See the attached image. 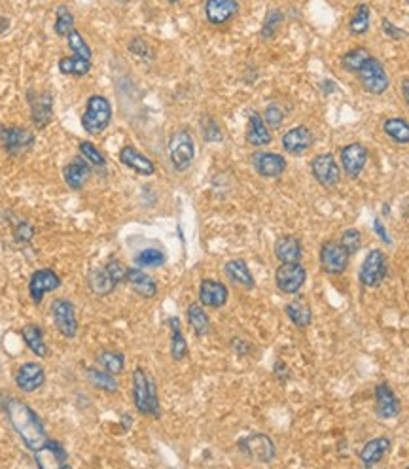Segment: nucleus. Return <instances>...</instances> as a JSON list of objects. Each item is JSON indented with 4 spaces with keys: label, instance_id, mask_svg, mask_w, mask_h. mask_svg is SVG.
Returning <instances> with one entry per match:
<instances>
[{
    "label": "nucleus",
    "instance_id": "nucleus-10",
    "mask_svg": "<svg viewBox=\"0 0 409 469\" xmlns=\"http://www.w3.org/2000/svg\"><path fill=\"white\" fill-rule=\"evenodd\" d=\"M307 282V269L296 261V263H281L275 271V284L278 292L286 295H296L302 292V288Z\"/></svg>",
    "mask_w": 409,
    "mask_h": 469
},
{
    "label": "nucleus",
    "instance_id": "nucleus-3",
    "mask_svg": "<svg viewBox=\"0 0 409 469\" xmlns=\"http://www.w3.org/2000/svg\"><path fill=\"white\" fill-rule=\"evenodd\" d=\"M112 124V105L103 95L87 98L86 110L82 114V127L89 137H99Z\"/></svg>",
    "mask_w": 409,
    "mask_h": 469
},
{
    "label": "nucleus",
    "instance_id": "nucleus-31",
    "mask_svg": "<svg viewBox=\"0 0 409 469\" xmlns=\"http://www.w3.org/2000/svg\"><path fill=\"white\" fill-rule=\"evenodd\" d=\"M284 313L297 329H307L313 322V311H311L309 303L304 297L292 299L288 305L284 306Z\"/></svg>",
    "mask_w": 409,
    "mask_h": 469
},
{
    "label": "nucleus",
    "instance_id": "nucleus-27",
    "mask_svg": "<svg viewBox=\"0 0 409 469\" xmlns=\"http://www.w3.org/2000/svg\"><path fill=\"white\" fill-rule=\"evenodd\" d=\"M244 138H246V142L251 144L252 148H264V146L271 144L273 137H271L269 127L264 121V116H260L258 112L248 114V125H246Z\"/></svg>",
    "mask_w": 409,
    "mask_h": 469
},
{
    "label": "nucleus",
    "instance_id": "nucleus-50",
    "mask_svg": "<svg viewBox=\"0 0 409 469\" xmlns=\"http://www.w3.org/2000/svg\"><path fill=\"white\" fill-rule=\"evenodd\" d=\"M34 228L29 222H17L15 223V228H13V241L17 242V244H29V242L34 239Z\"/></svg>",
    "mask_w": 409,
    "mask_h": 469
},
{
    "label": "nucleus",
    "instance_id": "nucleus-22",
    "mask_svg": "<svg viewBox=\"0 0 409 469\" xmlns=\"http://www.w3.org/2000/svg\"><path fill=\"white\" fill-rule=\"evenodd\" d=\"M313 142H315V137H313L309 127H305V125H297V127L286 131L283 135V140H281L284 151L290 154V156H304L305 151L313 146Z\"/></svg>",
    "mask_w": 409,
    "mask_h": 469
},
{
    "label": "nucleus",
    "instance_id": "nucleus-8",
    "mask_svg": "<svg viewBox=\"0 0 409 469\" xmlns=\"http://www.w3.org/2000/svg\"><path fill=\"white\" fill-rule=\"evenodd\" d=\"M387 271H389L387 255L379 248H373V250L368 252L366 260L360 265L358 281H360L364 288H377L387 278Z\"/></svg>",
    "mask_w": 409,
    "mask_h": 469
},
{
    "label": "nucleus",
    "instance_id": "nucleus-42",
    "mask_svg": "<svg viewBox=\"0 0 409 469\" xmlns=\"http://www.w3.org/2000/svg\"><path fill=\"white\" fill-rule=\"evenodd\" d=\"M368 57H370V52L366 47H355V50H350L349 53H345L343 57H341V66H343L345 72L358 74V70L362 68Z\"/></svg>",
    "mask_w": 409,
    "mask_h": 469
},
{
    "label": "nucleus",
    "instance_id": "nucleus-32",
    "mask_svg": "<svg viewBox=\"0 0 409 469\" xmlns=\"http://www.w3.org/2000/svg\"><path fill=\"white\" fill-rule=\"evenodd\" d=\"M167 326L171 329V358L174 362H182L188 356V341L180 327V320L177 316H171L167 320Z\"/></svg>",
    "mask_w": 409,
    "mask_h": 469
},
{
    "label": "nucleus",
    "instance_id": "nucleus-1",
    "mask_svg": "<svg viewBox=\"0 0 409 469\" xmlns=\"http://www.w3.org/2000/svg\"><path fill=\"white\" fill-rule=\"evenodd\" d=\"M2 409L12 424L13 431L20 436L21 443L31 452H36L47 443L50 436H47L46 426L31 405L20 398H4Z\"/></svg>",
    "mask_w": 409,
    "mask_h": 469
},
{
    "label": "nucleus",
    "instance_id": "nucleus-54",
    "mask_svg": "<svg viewBox=\"0 0 409 469\" xmlns=\"http://www.w3.org/2000/svg\"><path fill=\"white\" fill-rule=\"evenodd\" d=\"M273 373H275V377H277L281 382H286V380H290V377H292L290 369L286 367V364H284V362H275Z\"/></svg>",
    "mask_w": 409,
    "mask_h": 469
},
{
    "label": "nucleus",
    "instance_id": "nucleus-34",
    "mask_svg": "<svg viewBox=\"0 0 409 469\" xmlns=\"http://www.w3.org/2000/svg\"><path fill=\"white\" fill-rule=\"evenodd\" d=\"M87 286L95 295H101V297L103 295H110L118 288L112 282V278L108 276L105 267H95L87 273Z\"/></svg>",
    "mask_w": 409,
    "mask_h": 469
},
{
    "label": "nucleus",
    "instance_id": "nucleus-16",
    "mask_svg": "<svg viewBox=\"0 0 409 469\" xmlns=\"http://www.w3.org/2000/svg\"><path fill=\"white\" fill-rule=\"evenodd\" d=\"M368 148L360 142L347 144L343 150H341V169L345 170V174L349 178H358L362 174V170L366 169V163H368Z\"/></svg>",
    "mask_w": 409,
    "mask_h": 469
},
{
    "label": "nucleus",
    "instance_id": "nucleus-52",
    "mask_svg": "<svg viewBox=\"0 0 409 469\" xmlns=\"http://www.w3.org/2000/svg\"><path fill=\"white\" fill-rule=\"evenodd\" d=\"M231 350L235 352L237 356H248L252 352V345L251 343H246L244 339H241V337H233L230 343Z\"/></svg>",
    "mask_w": 409,
    "mask_h": 469
},
{
    "label": "nucleus",
    "instance_id": "nucleus-53",
    "mask_svg": "<svg viewBox=\"0 0 409 469\" xmlns=\"http://www.w3.org/2000/svg\"><path fill=\"white\" fill-rule=\"evenodd\" d=\"M383 31H385V34H387V36H389V38H392V40H402V38H406V36H408V33H406L403 29H400V27H396V25H392L389 20H383Z\"/></svg>",
    "mask_w": 409,
    "mask_h": 469
},
{
    "label": "nucleus",
    "instance_id": "nucleus-7",
    "mask_svg": "<svg viewBox=\"0 0 409 469\" xmlns=\"http://www.w3.org/2000/svg\"><path fill=\"white\" fill-rule=\"evenodd\" d=\"M358 80L362 84L364 91L370 93V95H383L389 89L390 80L389 74L385 70L383 63L375 57H368V61L364 63L362 68L358 70Z\"/></svg>",
    "mask_w": 409,
    "mask_h": 469
},
{
    "label": "nucleus",
    "instance_id": "nucleus-48",
    "mask_svg": "<svg viewBox=\"0 0 409 469\" xmlns=\"http://www.w3.org/2000/svg\"><path fill=\"white\" fill-rule=\"evenodd\" d=\"M129 52L135 55V57L144 59V61H152L154 59V50L150 46V42H146L144 38H140V36H135V38L129 42Z\"/></svg>",
    "mask_w": 409,
    "mask_h": 469
},
{
    "label": "nucleus",
    "instance_id": "nucleus-21",
    "mask_svg": "<svg viewBox=\"0 0 409 469\" xmlns=\"http://www.w3.org/2000/svg\"><path fill=\"white\" fill-rule=\"evenodd\" d=\"M230 290L224 282L204 278L199 284V303L207 308H222L228 303Z\"/></svg>",
    "mask_w": 409,
    "mask_h": 469
},
{
    "label": "nucleus",
    "instance_id": "nucleus-43",
    "mask_svg": "<svg viewBox=\"0 0 409 469\" xmlns=\"http://www.w3.org/2000/svg\"><path fill=\"white\" fill-rule=\"evenodd\" d=\"M78 151L80 156L86 159L87 163L91 165V167H95V169H105L106 167V157L103 156V151L95 146L93 142H89V140H82V142L78 144Z\"/></svg>",
    "mask_w": 409,
    "mask_h": 469
},
{
    "label": "nucleus",
    "instance_id": "nucleus-38",
    "mask_svg": "<svg viewBox=\"0 0 409 469\" xmlns=\"http://www.w3.org/2000/svg\"><path fill=\"white\" fill-rule=\"evenodd\" d=\"M385 135L396 144H409V124L403 117H389L383 124Z\"/></svg>",
    "mask_w": 409,
    "mask_h": 469
},
{
    "label": "nucleus",
    "instance_id": "nucleus-25",
    "mask_svg": "<svg viewBox=\"0 0 409 469\" xmlns=\"http://www.w3.org/2000/svg\"><path fill=\"white\" fill-rule=\"evenodd\" d=\"M126 282L131 286V290L142 299H154L158 295V282L154 281V276L144 273L140 267L127 269Z\"/></svg>",
    "mask_w": 409,
    "mask_h": 469
},
{
    "label": "nucleus",
    "instance_id": "nucleus-4",
    "mask_svg": "<svg viewBox=\"0 0 409 469\" xmlns=\"http://www.w3.org/2000/svg\"><path fill=\"white\" fill-rule=\"evenodd\" d=\"M169 159L177 172H186L195 159V142L190 129L174 131L169 138Z\"/></svg>",
    "mask_w": 409,
    "mask_h": 469
},
{
    "label": "nucleus",
    "instance_id": "nucleus-58",
    "mask_svg": "<svg viewBox=\"0 0 409 469\" xmlns=\"http://www.w3.org/2000/svg\"><path fill=\"white\" fill-rule=\"evenodd\" d=\"M169 4H177V2H180V0H167Z\"/></svg>",
    "mask_w": 409,
    "mask_h": 469
},
{
    "label": "nucleus",
    "instance_id": "nucleus-45",
    "mask_svg": "<svg viewBox=\"0 0 409 469\" xmlns=\"http://www.w3.org/2000/svg\"><path fill=\"white\" fill-rule=\"evenodd\" d=\"M283 21H284V15H283V12H281V10H269V12H267V15H265L264 25H262V31H260L262 38H264V40L273 38V36L277 34L278 29H281V25H283Z\"/></svg>",
    "mask_w": 409,
    "mask_h": 469
},
{
    "label": "nucleus",
    "instance_id": "nucleus-14",
    "mask_svg": "<svg viewBox=\"0 0 409 469\" xmlns=\"http://www.w3.org/2000/svg\"><path fill=\"white\" fill-rule=\"evenodd\" d=\"M46 382V369L38 362H25L15 371V386L23 394H34Z\"/></svg>",
    "mask_w": 409,
    "mask_h": 469
},
{
    "label": "nucleus",
    "instance_id": "nucleus-40",
    "mask_svg": "<svg viewBox=\"0 0 409 469\" xmlns=\"http://www.w3.org/2000/svg\"><path fill=\"white\" fill-rule=\"evenodd\" d=\"M74 29H76V27H74L73 10L68 6H65V4L57 6V10H55V25H53L55 34L61 36V38H66L68 34L73 33Z\"/></svg>",
    "mask_w": 409,
    "mask_h": 469
},
{
    "label": "nucleus",
    "instance_id": "nucleus-5",
    "mask_svg": "<svg viewBox=\"0 0 409 469\" xmlns=\"http://www.w3.org/2000/svg\"><path fill=\"white\" fill-rule=\"evenodd\" d=\"M237 449L243 456L260 463H269L277 456V445L267 433H251L241 437Z\"/></svg>",
    "mask_w": 409,
    "mask_h": 469
},
{
    "label": "nucleus",
    "instance_id": "nucleus-39",
    "mask_svg": "<svg viewBox=\"0 0 409 469\" xmlns=\"http://www.w3.org/2000/svg\"><path fill=\"white\" fill-rule=\"evenodd\" d=\"M370 8L368 4H358L349 20V33L352 36H362L370 31Z\"/></svg>",
    "mask_w": 409,
    "mask_h": 469
},
{
    "label": "nucleus",
    "instance_id": "nucleus-11",
    "mask_svg": "<svg viewBox=\"0 0 409 469\" xmlns=\"http://www.w3.org/2000/svg\"><path fill=\"white\" fill-rule=\"evenodd\" d=\"M349 258L350 254L341 246V242L336 241H326L320 246V255H318V261H320V267L326 274H343L349 267Z\"/></svg>",
    "mask_w": 409,
    "mask_h": 469
},
{
    "label": "nucleus",
    "instance_id": "nucleus-56",
    "mask_svg": "<svg viewBox=\"0 0 409 469\" xmlns=\"http://www.w3.org/2000/svg\"><path fill=\"white\" fill-rule=\"evenodd\" d=\"M320 89H324L326 95H330V93L336 91L337 85L334 84V82H330V80H322V82H320Z\"/></svg>",
    "mask_w": 409,
    "mask_h": 469
},
{
    "label": "nucleus",
    "instance_id": "nucleus-30",
    "mask_svg": "<svg viewBox=\"0 0 409 469\" xmlns=\"http://www.w3.org/2000/svg\"><path fill=\"white\" fill-rule=\"evenodd\" d=\"M21 337L25 341V345L29 350L33 352L36 358H47V345H46V335H44V329L38 324H27L23 329H21Z\"/></svg>",
    "mask_w": 409,
    "mask_h": 469
},
{
    "label": "nucleus",
    "instance_id": "nucleus-2",
    "mask_svg": "<svg viewBox=\"0 0 409 469\" xmlns=\"http://www.w3.org/2000/svg\"><path fill=\"white\" fill-rule=\"evenodd\" d=\"M131 392L135 409L139 410L142 417H150L158 420L161 417V405H159L158 386L148 373L142 367H137L133 371Z\"/></svg>",
    "mask_w": 409,
    "mask_h": 469
},
{
    "label": "nucleus",
    "instance_id": "nucleus-33",
    "mask_svg": "<svg viewBox=\"0 0 409 469\" xmlns=\"http://www.w3.org/2000/svg\"><path fill=\"white\" fill-rule=\"evenodd\" d=\"M86 377L97 390H103L106 394H116L119 390V382L116 375L105 371L101 367H87Z\"/></svg>",
    "mask_w": 409,
    "mask_h": 469
},
{
    "label": "nucleus",
    "instance_id": "nucleus-35",
    "mask_svg": "<svg viewBox=\"0 0 409 469\" xmlns=\"http://www.w3.org/2000/svg\"><path fill=\"white\" fill-rule=\"evenodd\" d=\"M186 316H188V324L198 337H204L211 332V320H209V314L204 313V306L201 303H192L188 306Z\"/></svg>",
    "mask_w": 409,
    "mask_h": 469
},
{
    "label": "nucleus",
    "instance_id": "nucleus-51",
    "mask_svg": "<svg viewBox=\"0 0 409 469\" xmlns=\"http://www.w3.org/2000/svg\"><path fill=\"white\" fill-rule=\"evenodd\" d=\"M222 129H220V125H218L216 119H212L209 117L207 121H203V138L207 142H220L222 140Z\"/></svg>",
    "mask_w": 409,
    "mask_h": 469
},
{
    "label": "nucleus",
    "instance_id": "nucleus-23",
    "mask_svg": "<svg viewBox=\"0 0 409 469\" xmlns=\"http://www.w3.org/2000/svg\"><path fill=\"white\" fill-rule=\"evenodd\" d=\"M89 176H91V165L87 163L82 156L73 157L63 167V180L73 191H80V189L86 188Z\"/></svg>",
    "mask_w": 409,
    "mask_h": 469
},
{
    "label": "nucleus",
    "instance_id": "nucleus-37",
    "mask_svg": "<svg viewBox=\"0 0 409 469\" xmlns=\"http://www.w3.org/2000/svg\"><path fill=\"white\" fill-rule=\"evenodd\" d=\"M95 364L99 365L101 369L112 373V375H119L126 369V356L118 350H101L95 356Z\"/></svg>",
    "mask_w": 409,
    "mask_h": 469
},
{
    "label": "nucleus",
    "instance_id": "nucleus-24",
    "mask_svg": "<svg viewBox=\"0 0 409 469\" xmlns=\"http://www.w3.org/2000/svg\"><path fill=\"white\" fill-rule=\"evenodd\" d=\"M119 163L131 169L140 176H152L156 172V163L150 157H146L142 151H139L135 146H124L119 150Z\"/></svg>",
    "mask_w": 409,
    "mask_h": 469
},
{
    "label": "nucleus",
    "instance_id": "nucleus-20",
    "mask_svg": "<svg viewBox=\"0 0 409 469\" xmlns=\"http://www.w3.org/2000/svg\"><path fill=\"white\" fill-rule=\"evenodd\" d=\"M241 12L237 0H204V17L211 25H224Z\"/></svg>",
    "mask_w": 409,
    "mask_h": 469
},
{
    "label": "nucleus",
    "instance_id": "nucleus-41",
    "mask_svg": "<svg viewBox=\"0 0 409 469\" xmlns=\"http://www.w3.org/2000/svg\"><path fill=\"white\" fill-rule=\"evenodd\" d=\"M167 261V255L163 250L159 248H144L142 252L135 255V263L139 265L140 269H158L163 267Z\"/></svg>",
    "mask_w": 409,
    "mask_h": 469
},
{
    "label": "nucleus",
    "instance_id": "nucleus-60",
    "mask_svg": "<svg viewBox=\"0 0 409 469\" xmlns=\"http://www.w3.org/2000/svg\"><path fill=\"white\" fill-rule=\"evenodd\" d=\"M408 4H409V0H408Z\"/></svg>",
    "mask_w": 409,
    "mask_h": 469
},
{
    "label": "nucleus",
    "instance_id": "nucleus-55",
    "mask_svg": "<svg viewBox=\"0 0 409 469\" xmlns=\"http://www.w3.org/2000/svg\"><path fill=\"white\" fill-rule=\"evenodd\" d=\"M373 228H375V233L379 234V237H381V239H383L385 244H392V242H390L389 233H387V229H385L383 223L379 222V220H375V222H373Z\"/></svg>",
    "mask_w": 409,
    "mask_h": 469
},
{
    "label": "nucleus",
    "instance_id": "nucleus-57",
    "mask_svg": "<svg viewBox=\"0 0 409 469\" xmlns=\"http://www.w3.org/2000/svg\"><path fill=\"white\" fill-rule=\"evenodd\" d=\"M402 95L403 100H406V105L409 106V80H403L402 82Z\"/></svg>",
    "mask_w": 409,
    "mask_h": 469
},
{
    "label": "nucleus",
    "instance_id": "nucleus-47",
    "mask_svg": "<svg viewBox=\"0 0 409 469\" xmlns=\"http://www.w3.org/2000/svg\"><path fill=\"white\" fill-rule=\"evenodd\" d=\"M264 121L269 129H281V125L284 124V110L277 103H271V105L265 106Z\"/></svg>",
    "mask_w": 409,
    "mask_h": 469
},
{
    "label": "nucleus",
    "instance_id": "nucleus-49",
    "mask_svg": "<svg viewBox=\"0 0 409 469\" xmlns=\"http://www.w3.org/2000/svg\"><path fill=\"white\" fill-rule=\"evenodd\" d=\"M106 273H108V276L112 278V282L118 286V284H121V282H126V276H127V267L121 263L119 260H116V258H112V260L106 261Z\"/></svg>",
    "mask_w": 409,
    "mask_h": 469
},
{
    "label": "nucleus",
    "instance_id": "nucleus-26",
    "mask_svg": "<svg viewBox=\"0 0 409 469\" xmlns=\"http://www.w3.org/2000/svg\"><path fill=\"white\" fill-rule=\"evenodd\" d=\"M390 447H392V443H390V439L387 436L373 437V439H370V441L360 449L358 458H360L362 466H366V468H373V466H377V463L381 462V460L389 454Z\"/></svg>",
    "mask_w": 409,
    "mask_h": 469
},
{
    "label": "nucleus",
    "instance_id": "nucleus-6",
    "mask_svg": "<svg viewBox=\"0 0 409 469\" xmlns=\"http://www.w3.org/2000/svg\"><path fill=\"white\" fill-rule=\"evenodd\" d=\"M34 140H36V137H34L33 131L17 127V125L0 124V144H2V148L8 156L17 157L23 156L25 151H31Z\"/></svg>",
    "mask_w": 409,
    "mask_h": 469
},
{
    "label": "nucleus",
    "instance_id": "nucleus-15",
    "mask_svg": "<svg viewBox=\"0 0 409 469\" xmlns=\"http://www.w3.org/2000/svg\"><path fill=\"white\" fill-rule=\"evenodd\" d=\"M29 105H31V119L36 129H46L53 119V97L50 91L44 93H27Z\"/></svg>",
    "mask_w": 409,
    "mask_h": 469
},
{
    "label": "nucleus",
    "instance_id": "nucleus-28",
    "mask_svg": "<svg viewBox=\"0 0 409 469\" xmlns=\"http://www.w3.org/2000/svg\"><path fill=\"white\" fill-rule=\"evenodd\" d=\"M304 255V246L302 241L294 234H284L275 242V258L281 263H296Z\"/></svg>",
    "mask_w": 409,
    "mask_h": 469
},
{
    "label": "nucleus",
    "instance_id": "nucleus-13",
    "mask_svg": "<svg viewBox=\"0 0 409 469\" xmlns=\"http://www.w3.org/2000/svg\"><path fill=\"white\" fill-rule=\"evenodd\" d=\"M311 172L315 176V180L324 188H336L341 180V167L337 165L336 157L332 154H320V156L313 157Z\"/></svg>",
    "mask_w": 409,
    "mask_h": 469
},
{
    "label": "nucleus",
    "instance_id": "nucleus-59",
    "mask_svg": "<svg viewBox=\"0 0 409 469\" xmlns=\"http://www.w3.org/2000/svg\"><path fill=\"white\" fill-rule=\"evenodd\" d=\"M121 2H126V0H121Z\"/></svg>",
    "mask_w": 409,
    "mask_h": 469
},
{
    "label": "nucleus",
    "instance_id": "nucleus-18",
    "mask_svg": "<svg viewBox=\"0 0 409 469\" xmlns=\"http://www.w3.org/2000/svg\"><path fill=\"white\" fill-rule=\"evenodd\" d=\"M34 454V460H36V466L42 469H61L68 468L66 466V460H68V454H66L65 447L57 441V439H47V443L38 449Z\"/></svg>",
    "mask_w": 409,
    "mask_h": 469
},
{
    "label": "nucleus",
    "instance_id": "nucleus-12",
    "mask_svg": "<svg viewBox=\"0 0 409 469\" xmlns=\"http://www.w3.org/2000/svg\"><path fill=\"white\" fill-rule=\"evenodd\" d=\"M61 288V276L53 269H36L29 278V297L34 305H40L47 293L57 292Z\"/></svg>",
    "mask_w": 409,
    "mask_h": 469
},
{
    "label": "nucleus",
    "instance_id": "nucleus-36",
    "mask_svg": "<svg viewBox=\"0 0 409 469\" xmlns=\"http://www.w3.org/2000/svg\"><path fill=\"white\" fill-rule=\"evenodd\" d=\"M57 68L63 76H74V78H84L91 70V61L89 59H82L78 55H70V57H63L57 63Z\"/></svg>",
    "mask_w": 409,
    "mask_h": 469
},
{
    "label": "nucleus",
    "instance_id": "nucleus-9",
    "mask_svg": "<svg viewBox=\"0 0 409 469\" xmlns=\"http://www.w3.org/2000/svg\"><path fill=\"white\" fill-rule=\"evenodd\" d=\"M52 318L57 332L65 339H74L78 335V318H76V306L70 299L57 297L52 301Z\"/></svg>",
    "mask_w": 409,
    "mask_h": 469
},
{
    "label": "nucleus",
    "instance_id": "nucleus-46",
    "mask_svg": "<svg viewBox=\"0 0 409 469\" xmlns=\"http://www.w3.org/2000/svg\"><path fill=\"white\" fill-rule=\"evenodd\" d=\"M339 242H341V246L352 255L357 254L358 250L362 248V234H360L358 229H347V231H343V234H341Z\"/></svg>",
    "mask_w": 409,
    "mask_h": 469
},
{
    "label": "nucleus",
    "instance_id": "nucleus-29",
    "mask_svg": "<svg viewBox=\"0 0 409 469\" xmlns=\"http://www.w3.org/2000/svg\"><path fill=\"white\" fill-rule=\"evenodd\" d=\"M224 273L231 284H235V286H241L244 290H252L256 286V281L244 260H230L224 265Z\"/></svg>",
    "mask_w": 409,
    "mask_h": 469
},
{
    "label": "nucleus",
    "instance_id": "nucleus-17",
    "mask_svg": "<svg viewBox=\"0 0 409 469\" xmlns=\"http://www.w3.org/2000/svg\"><path fill=\"white\" fill-rule=\"evenodd\" d=\"M252 167L262 178H278L288 167L286 159L275 151H254Z\"/></svg>",
    "mask_w": 409,
    "mask_h": 469
},
{
    "label": "nucleus",
    "instance_id": "nucleus-19",
    "mask_svg": "<svg viewBox=\"0 0 409 469\" xmlns=\"http://www.w3.org/2000/svg\"><path fill=\"white\" fill-rule=\"evenodd\" d=\"M373 396H375L377 417L383 418V420H392V418H396L400 415L402 405H400V399L394 394V390L390 388V385H387V382L377 385L375 390H373Z\"/></svg>",
    "mask_w": 409,
    "mask_h": 469
},
{
    "label": "nucleus",
    "instance_id": "nucleus-44",
    "mask_svg": "<svg viewBox=\"0 0 409 469\" xmlns=\"http://www.w3.org/2000/svg\"><path fill=\"white\" fill-rule=\"evenodd\" d=\"M66 42H68V50L73 52V55H78L82 59H89L93 61V52L89 44L86 42V38L82 36L78 29H74L73 33L66 36Z\"/></svg>",
    "mask_w": 409,
    "mask_h": 469
}]
</instances>
